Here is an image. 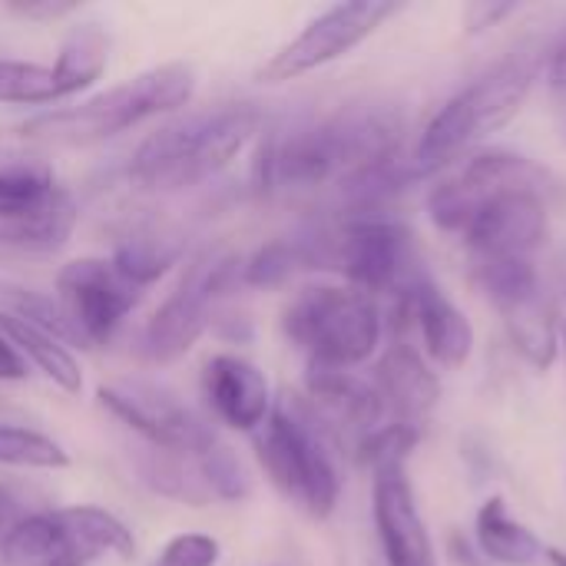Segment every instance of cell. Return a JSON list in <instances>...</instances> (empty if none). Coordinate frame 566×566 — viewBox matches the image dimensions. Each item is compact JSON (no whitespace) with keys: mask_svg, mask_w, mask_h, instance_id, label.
I'll list each match as a JSON object with an SVG mask.
<instances>
[{"mask_svg":"<svg viewBox=\"0 0 566 566\" xmlns=\"http://www.w3.org/2000/svg\"><path fill=\"white\" fill-rule=\"evenodd\" d=\"M401 143V106L385 99H355L322 119L272 133L255 163V186L262 192L345 189L371 169L398 159Z\"/></svg>","mask_w":566,"mask_h":566,"instance_id":"6da1fadb","label":"cell"},{"mask_svg":"<svg viewBox=\"0 0 566 566\" xmlns=\"http://www.w3.org/2000/svg\"><path fill=\"white\" fill-rule=\"evenodd\" d=\"M262 129V109L252 103H226L219 109L189 113L149 133L133 159L129 179L149 192H182L219 176Z\"/></svg>","mask_w":566,"mask_h":566,"instance_id":"7a4b0ae2","label":"cell"},{"mask_svg":"<svg viewBox=\"0 0 566 566\" xmlns=\"http://www.w3.org/2000/svg\"><path fill=\"white\" fill-rule=\"evenodd\" d=\"M196 93V70L189 63H159L146 73H136L126 83H116L76 106L46 109L20 126L23 139L46 146H93L113 139L153 116L186 106Z\"/></svg>","mask_w":566,"mask_h":566,"instance_id":"3957f363","label":"cell"},{"mask_svg":"<svg viewBox=\"0 0 566 566\" xmlns=\"http://www.w3.org/2000/svg\"><path fill=\"white\" fill-rule=\"evenodd\" d=\"M537 73V53H511L488 73L471 80L464 90H458L428 119V126L418 136V146L411 149V166L418 169V176H434L438 169L451 166L461 153L507 126L531 96Z\"/></svg>","mask_w":566,"mask_h":566,"instance_id":"277c9868","label":"cell"},{"mask_svg":"<svg viewBox=\"0 0 566 566\" xmlns=\"http://www.w3.org/2000/svg\"><path fill=\"white\" fill-rule=\"evenodd\" d=\"M255 461L272 488L312 521H328L342 497L335 441L295 395L275 401L265 424L252 434Z\"/></svg>","mask_w":566,"mask_h":566,"instance_id":"5b68a950","label":"cell"},{"mask_svg":"<svg viewBox=\"0 0 566 566\" xmlns=\"http://www.w3.org/2000/svg\"><path fill=\"white\" fill-rule=\"evenodd\" d=\"M318 269H335L371 298H401L424 272L415 232L388 212L345 216L335 229L312 232Z\"/></svg>","mask_w":566,"mask_h":566,"instance_id":"8992f818","label":"cell"},{"mask_svg":"<svg viewBox=\"0 0 566 566\" xmlns=\"http://www.w3.org/2000/svg\"><path fill=\"white\" fill-rule=\"evenodd\" d=\"M285 338L325 368H358L368 361L385 332L378 298L352 285H308L282 312Z\"/></svg>","mask_w":566,"mask_h":566,"instance_id":"52a82bcc","label":"cell"},{"mask_svg":"<svg viewBox=\"0 0 566 566\" xmlns=\"http://www.w3.org/2000/svg\"><path fill=\"white\" fill-rule=\"evenodd\" d=\"M133 554V531L93 504L23 514L0 537V566H90L99 557L129 560Z\"/></svg>","mask_w":566,"mask_h":566,"instance_id":"ba28073f","label":"cell"},{"mask_svg":"<svg viewBox=\"0 0 566 566\" xmlns=\"http://www.w3.org/2000/svg\"><path fill=\"white\" fill-rule=\"evenodd\" d=\"M242 282V259L226 245H209L189 259L172 292L143 328V355L156 365L182 358L216 322V305Z\"/></svg>","mask_w":566,"mask_h":566,"instance_id":"9c48e42d","label":"cell"},{"mask_svg":"<svg viewBox=\"0 0 566 566\" xmlns=\"http://www.w3.org/2000/svg\"><path fill=\"white\" fill-rule=\"evenodd\" d=\"M474 282L501 312L504 332L527 365L547 371L560 355V308L541 282L534 259L471 265Z\"/></svg>","mask_w":566,"mask_h":566,"instance_id":"30bf717a","label":"cell"},{"mask_svg":"<svg viewBox=\"0 0 566 566\" xmlns=\"http://www.w3.org/2000/svg\"><path fill=\"white\" fill-rule=\"evenodd\" d=\"M405 3L398 0H348L322 10L308 20L285 46L272 53V60L259 70L265 83L298 80L312 70H322L355 46H361L375 30H381L391 17H398Z\"/></svg>","mask_w":566,"mask_h":566,"instance_id":"8fae6325","label":"cell"},{"mask_svg":"<svg viewBox=\"0 0 566 566\" xmlns=\"http://www.w3.org/2000/svg\"><path fill=\"white\" fill-rule=\"evenodd\" d=\"M99 405L136 431L149 448L172 454H199L216 444V431L172 388L149 378H116L99 385Z\"/></svg>","mask_w":566,"mask_h":566,"instance_id":"7c38bea8","label":"cell"},{"mask_svg":"<svg viewBox=\"0 0 566 566\" xmlns=\"http://www.w3.org/2000/svg\"><path fill=\"white\" fill-rule=\"evenodd\" d=\"M547 179H551L547 169L521 153L484 149V153H474L458 172L444 176L428 192V212L444 232H464L471 216L497 192L521 189V186L547 189Z\"/></svg>","mask_w":566,"mask_h":566,"instance_id":"4fadbf2b","label":"cell"},{"mask_svg":"<svg viewBox=\"0 0 566 566\" xmlns=\"http://www.w3.org/2000/svg\"><path fill=\"white\" fill-rule=\"evenodd\" d=\"M544 192L547 189L521 186L488 199L461 232L468 245V262L481 265L534 259L551 229Z\"/></svg>","mask_w":566,"mask_h":566,"instance_id":"5bb4252c","label":"cell"},{"mask_svg":"<svg viewBox=\"0 0 566 566\" xmlns=\"http://www.w3.org/2000/svg\"><path fill=\"white\" fill-rule=\"evenodd\" d=\"M56 298L70 312L73 325L80 328L86 348L106 345L126 315L139 305L143 289L133 285L113 259H73L56 275Z\"/></svg>","mask_w":566,"mask_h":566,"instance_id":"9a60e30c","label":"cell"},{"mask_svg":"<svg viewBox=\"0 0 566 566\" xmlns=\"http://www.w3.org/2000/svg\"><path fill=\"white\" fill-rule=\"evenodd\" d=\"M371 514L388 566H438V554L421 517L415 484L405 461H388L371 471Z\"/></svg>","mask_w":566,"mask_h":566,"instance_id":"2e32d148","label":"cell"},{"mask_svg":"<svg viewBox=\"0 0 566 566\" xmlns=\"http://www.w3.org/2000/svg\"><path fill=\"white\" fill-rule=\"evenodd\" d=\"M395 328H418L424 355L444 368H461L474 352V325L471 318L448 298V292L421 275L398 302H395Z\"/></svg>","mask_w":566,"mask_h":566,"instance_id":"e0dca14e","label":"cell"},{"mask_svg":"<svg viewBox=\"0 0 566 566\" xmlns=\"http://www.w3.org/2000/svg\"><path fill=\"white\" fill-rule=\"evenodd\" d=\"M302 401L318 418V424L332 434V441H338L345 431H355L361 441L368 431L385 424V408L371 378H361L352 368L308 365Z\"/></svg>","mask_w":566,"mask_h":566,"instance_id":"ac0fdd59","label":"cell"},{"mask_svg":"<svg viewBox=\"0 0 566 566\" xmlns=\"http://www.w3.org/2000/svg\"><path fill=\"white\" fill-rule=\"evenodd\" d=\"M202 395L212 415L242 434H255L275 408L265 371L239 355H212L202 365Z\"/></svg>","mask_w":566,"mask_h":566,"instance_id":"d6986e66","label":"cell"},{"mask_svg":"<svg viewBox=\"0 0 566 566\" xmlns=\"http://www.w3.org/2000/svg\"><path fill=\"white\" fill-rule=\"evenodd\" d=\"M371 385L381 398L385 415H391V421L398 424L424 428L428 415L441 401L438 375L408 338H398L385 348V355L375 365Z\"/></svg>","mask_w":566,"mask_h":566,"instance_id":"ffe728a7","label":"cell"},{"mask_svg":"<svg viewBox=\"0 0 566 566\" xmlns=\"http://www.w3.org/2000/svg\"><path fill=\"white\" fill-rule=\"evenodd\" d=\"M76 219V199L63 186H53L30 199L0 202V249L33 255L60 252L70 242Z\"/></svg>","mask_w":566,"mask_h":566,"instance_id":"44dd1931","label":"cell"},{"mask_svg":"<svg viewBox=\"0 0 566 566\" xmlns=\"http://www.w3.org/2000/svg\"><path fill=\"white\" fill-rule=\"evenodd\" d=\"M474 537L478 547L484 554V560L501 566H537L547 557V547L541 544V537L517 521L504 497H488L474 517Z\"/></svg>","mask_w":566,"mask_h":566,"instance_id":"7402d4cb","label":"cell"},{"mask_svg":"<svg viewBox=\"0 0 566 566\" xmlns=\"http://www.w3.org/2000/svg\"><path fill=\"white\" fill-rule=\"evenodd\" d=\"M0 338L17 352V358L23 365L30 361L43 378H50L66 395H76L83 388L80 361L73 358V352L60 338H53V335H46V332H40V328L27 325L23 318H13L7 312H0Z\"/></svg>","mask_w":566,"mask_h":566,"instance_id":"603a6c76","label":"cell"},{"mask_svg":"<svg viewBox=\"0 0 566 566\" xmlns=\"http://www.w3.org/2000/svg\"><path fill=\"white\" fill-rule=\"evenodd\" d=\"M179 239L163 232V229H136L129 232L116 252H113V265L139 289L159 282L176 262H179Z\"/></svg>","mask_w":566,"mask_h":566,"instance_id":"cb8c5ba5","label":"cell"},{"mask_svg":"<svg viewBox=\"0 0 566 566\" xmlns=\"http://www.w3.org/2000/svg\"><path fill=\"white\" fill-rule=\"evenodd\" d=\"M106 46H109L106 33L96 23H83L63 40V46L56 53V63H53V76H56V86H60L63 96H73V93L86 90L93 80L103 76L106 56H109Z\"/></svg>","mask_w":566,"mask_h":566,"instance_id":"d4e9b609","label":"cell"},{"mask_svg":"<svg viewBox=\"0 0 566 566\" xmlns=\"http://www.w3.org/2000/svg\"><path fill=\"white\" fill-rule=\"evenodd\" d=\"M0 312L13 315V318H23L27 325L60 338L66 348L70 345H80L86 348L80 328L73 325L70 312L63 308V302L56 295H43L36 289H23V285H0Z\"/></svg>","mask_w":566,"mask_h":566,"instance_id":"484cf974","label":"cell"},{"mask_svg":"<svg viewBox=\"0 0 566 566\" xmlns=\"http://www.w3.org/2000/svg\"><path fill=\"white\" fill-rule=\"evenodd\" d=\"M302 269H315V252L308 235L298 239H275L269 245H262L255 255H249L242 262V285L252 289H275L282 282H289L295 272Z\"/></svg>","mask_w":566,"mask_h":566,"instance_id":"4316f807","label":"cell"},{"mask_svg":"<svg viewBox=\"0 0 566 566\" xmlns=\"http://www.w3.org/2000/svg\"><path fill=\"white\" fill-rule=\"evenodd\" d=\"M0 468L23 471H63L70 468V454L60 441L43 431L23 424H0Z\"/></svg>","mask_w":566,"mask_h":566,"instance_id":"83f0119b","label":"cell"},{"mask_svg":"<svg viewBox=\"0 0 566 566\" xmlns=\"http://www.w3.org/2000/svg\"><path fill=\"white\" fill-rule=\"evenodd\" d=\"M63 99L53 66L27 63V60H7L0 56V103L10 106H40Z\"/></svg>","mask_w":566,"mask_h":566,"instance_id":"f1b7e54d","label":"cell"},{"mask_svg":"<svg viewBox=\"0 0 566 566\" xmlns=\"http://www.w3.org/2000/svg\"><path fill=\"white\" fill-rule=\"evenodd\" d=\"M199 471H202V481H206L212 501L239 504V501H245L252 494V478H249L245 464L222 441H216L206 451H199Z\"/></svg>","mask_w":566,"mask_h":566,"instance_id":"f546056e","label":"cell"},{"mask_svg":"<svg viewBox=\"0 0 566 566\" xmlns=\"http://www.w3.org/2000/svg\"><path fill=\"white\" fill-rule=\"evenodd\" d=\"M421 434H424V428H418V424H398V421L378 424L375 431H368L355 444V458L368 471H375L378 464H388V461H405L408 464V458L421 444Z\"/></svg>","mask_w":566,"mask_h":566,"instance_id":"4dcf8cb0","label":"cell"},{"mask_svg":"<svg viewBox=\"0 0 566 566\" xmlns=\"http://www.w3.org/2000/svg\"><path fill=\"white\" fill-rule=\"evenodd\" d=\"M56 186L53 166L27 153H0V202L40 196Z\"/></svg>","mask_w":566,"mask_h":566,"instance_id":"1f68e13d","label":"cell"},{"mask_svg":"<svg viewBox=\"0 0 566 566\" xmlns=\"http://www.w3.org/2000/svg\"><path fill=\"white\" fill-rule=\"evenodd\" d=\"M219 541L209 534H176L166 547L153 557L149 566H216L219 564Z\"/></svg>","mask_w":566,"mask_h":566,"instance_id":"d6a6232c","label":"cell"},{"mask_svg":"<svg viewBox=\"0 0 566 566\" xmlns=\"http://www.w3.org/2000/svg\"><path fill=\"white\" fill-rule=\"evenodd\" d=\"M521 7L514 3V0H478V3H471L468 10H464V23H468V33H481V30H488V27H497L504 17H511V13H517Z\"/></svg>","mask_w":566,"mask_h":566,"instance_id":"836d02e7","label":"cell"},{"mask_svg":"<svg viewBox=\"0 0 566 566\" xmlns=\"http://www.w3.org/2000/svg\"><path fill=\"white\" fill-rule=\"evenodd\" d=\"M547 80H551L557 96H566V30L560 33V40L554 43L551 56H547Z\"/></svg>","mask_w":566,"mask_h":566,"instance_id":"e575fe53","label":"cell"},{"mask_svg":"<svg viewBox=\"0 0 566 566\" xmlns=\"http://www.w3.org/2000/svg\"><path fill=\"white\" fill-rule=\"evenodd\" d=\"M10 10L17 17H27V20H56V17L73 13L76 3H13Z\"/></svg>","mask_w":566,"mask_h":566,"instance_id":"d590c367","label":"cell"},{"mask_svg":"<svg viewBox=\"0 0 566 566\" xmlns=\"http://www.w3.org/2000/svg\"><path fill=\"white\" fill-rule=\"evenodd\" d=\"M27 378V365L17 358V352L0 338V381H20Z\"/></svg>","mask_w":566,"mask_h":566,"instance_id":"8d00e7d4","label":"cell"},{"mask_svg":"<svg viewBox=\"0 0 566 566\" xmlns=\"http://www.w3.org/2000/svg\"><path fill=\"white\" fill-rule=\"evenodd\" d=\"M551 566H566V551H557V547H547V557H544Z\"/></svg>","mask_w":566,"mask_h":566,"instance_id":"74e56055","label":"cell"},{"mask_svg":"<svg viewBox=\"0 0 566 566\" xmlns=\"http://www.w3.org/2000/svg\"><path fill=\"white\" fill-rule=\"evenodd\" d=\"M560 338H566V325H560Z\"/></svg>","mask_w":566,"mask_h":566,"instance_id":"f35d334b","label":"cell"}]
</instances>
